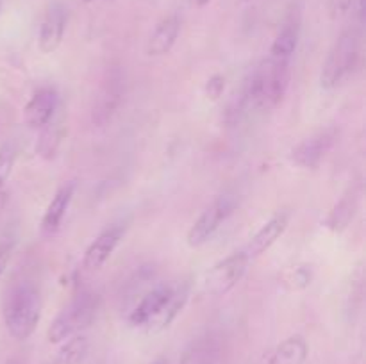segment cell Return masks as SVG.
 <instances>
[{
	"instance_id": "6da1fadb",
	"label": "cell",
	"mask_w": 366,
	"mask_h": 364,
	"mask_svg": "<svg viewBox=\"0 0 366 364\" xmlns=\"http://www.w3.org/2000/svg\"><path fill=\"white\" fill-rule=\"evenodd\" d=\"M188 284H163L147 293L138 305L129 314V323L132 327L147 330H163L181 314L188 302Z\"/></svg>"
},
{
	"instance_id": "7a4b0ae2",
	"label": "cell",
	"mask_w": 366,
	"mask_h": 364,
	"mask_svg": "<svg viewBox=\"0 0 366 364\" xmlns=\"http://www.w3.org/2000/svg\"><path fill=\"white\" fill-rule=\"evenodd\" d=\"M41 318L39 291L31 282H21L11 288L4 300V323L7 332L18 341L31 338Z\"/></svg>"
},
{
	"instance_id": "3957f363",
	"label": "cell",
	"mask_w": 366,
	"mask_h": 364,
	"mask_svg": "<svg viewBox=\"0 0 366 364\" xmlns=\"http://www.w3.org/2000/svg\"><path fill=\"white\" fill-rule=\"evenodd\" d=\"M290 61L268 56V59H264L252 75L247 96L259 109H275L285 98L290 86Z\"/></svg>"
},
{
	"instance_id": "277c9868",
	"label": "cell",
	"mask_w": 366,
	"mask_h": 364,
	"mask_svg": "<svg viewBox=\"0 0 366 364\" xmlns=\"http://www.w3.org/2000/svg\"><path fill=\"white\" fill-rule=\"evenodd\" d=\"M99 310V298L93 293H82L68 307H64L52 325L49 327L46 338L50 343H63L75 334H81L86 327L93 323Z\"/></svg>"
},
{
	"instance_id": "5b68a950",
	"label": "cell",
	"mask_w": 366,
	"mask_h": 364,
	"mask_svg": "<svg viewBox=\"0 0 366 364\" xmlns=\"http://www.w3.org/2000/svg\"><path fill=\"white\" fill-rule=\"evenodd\" d=\"M360 59V38L354 31H345L329 52L322 68V88L335 89L349 77Z\"/></svg>"
},
{
	"instance_id": "8992f818",
	"label": "cell",
	"mask_w": 366,
	"mask_h": 364,
	"mask_svg": "<svg viewBox=\"0 0 366 364\" xmlns=\"http://www.w3.org/2000/svg\"><path fill=\"white\" fill-rule=\"evenodd\" d=\"M249 261L247 253L242 250L214 264L204 277V293L211 296H222L231 291L245 275Z\"/></svg>"
},
{
	"instance_id": "52a82bcc",
	"label": "cell",
	"mask_w": 366,
	"mask_h": 364,
	"mask_svg": "<svg viewBox=\"0 0 366 364\" xmlns=\"http://www.w3.org/2000/svg\"><path fill=\"white\" fill-rule=\"evenodd\" d=\"M236 202L232 196H220L214 200L206 211L199 216V220L192 225L188 232V245L200 246L220 228V225L227 220L234 211Z\"/></svg>"
},
{
	"instance_id": "ba28073f",
	"label": "cell",
	"mask_w": 366,
	"mask_h": 364,
	"mask_svg": "<svg viewBox=\"0 0 366 364\" xmlns=\"http://www.w3.org/2000/svg\"><path fill=\"white\" fill-rule=\"evenodd\" d=\"M125 95V79L122 71L113 70L107 79L104 81L102 88H100L99 96H97L95 107H93V120L97 123L104 125L107 120H111L118 107L124 102Z\"/></svg>"
},
{
	"instance_id": "9c48e42d",
	"label": "cell",
	"mask_w": 366,
	"mask_h": 364,
	"mask_svg": "<svg viewBox=\"0 0 366 364\" xmlns=\"http://www.w3.org/2000/svg\"><path fill=\"white\" fill-rule=\"evenodd\" d=\"M336 139L335 128H325L311 138L304 139L302 143L292 150V159L302 168H317L324 161L329 150L332 148Z\"/></svg>"
},
{
	"instance_id": "30bf717a",
	"label": "cell",
	"mask_w": 366,
	"mask_h": 364,
	"mask_svg": "<svg viewBox=\"0 0 366 364\" xmlns=\"http://www.w3.org/2000/svg\"><path fill=\"white\" fill-rule=\"evenodd\" d=\"M57 106H59V96L54 88H41L31 96L24 109L25 123L31 128H43L54 120Z\"/></svg>"
},
{
	"instance_id": "8fae6325",
	"label": "cell",
	"mask_w": 366,
	"mask_h": 364,
	"mask_svg": "<svg viewBox=\"0 0 366 364\" xmlns=\"http://www.w3.org/2000/svg\"><path fill=\"white\" fill-rule=\"evenodd\" d=\"M64 31H66V11L61 4H54L46 11L39 27V50L43 54H52L54 50H57L64 38Z\"/></svg>"
},
{
	"instance_id": "7c38bea8",
	"label": "cell",
	"mask_w": 366,
	"mask_h": 364,
	"mask_svg": "<svg viewBox=\"0 0 366 364\" xmlns=\"http://www.w3.org/2000/svg\"><path fill=\"white\" fill-rule=\"evenodd\" d=\"M122 236H124V228L122 227H109L102 234L97 236V239L88 246V250L84 253V259H82V264H84L86 270H100L107 263V259L113 256Z\"/></svg>"
},
{
	"instance_id": "4fadbf2b",
	"label": "cell",
	"mask_w": 366,
	"mask_h": 364,
	"mask_svg": "<svg viewBox=\"0 0 366 364\" xmlns=\"http://www.w3.org/2000/svg\"><path fill=\"white\" fill-rule=\"evenodd\" d=\"M290 225V214L288 213H279L275 216H272L259 231L256 232L252 239H250L249 246H247L243 252L247 253L249 259H256L261 253L267 252L268 248H272V245H275L279 238L286 232Z\"/></svg>"
},
{
	"instance_id": "5bb4252c",
	"label": "cell",
	"mask_w": 366,
	"mask_h": 364,
	"mask_svg": "<svg viewBox=\"0 0 366 364\" xmlns=\"http://www.w3.org/2000/svg\"><path fill=\"white\" fill-rule=\"evenodd\" d=\"M75 184H64L63 188L57 189L56 195L50 200L49 207H46L45 214H43L41 220V231L43 234L52 236L59 231V227L63 225L64 216H66V211L70 207L71 198H74Z\"/></svg>"
},
{
	"instance_id": "9a60e30c",
	"label": "cell",
	"mask_w": 366,
	"mask_h": 364,
	"mask_svg": "<svg viewBox=\"0 0 366 364\" xmlns=\"http://www.w3.org/2000/svg\"><path fill=\"white\" fill-rule=\"evenodd\" d=\"M179 32H181V21H179V18L175 14L163 18L156 25L152 34H150L149 43H147V54L152 57H159L168 54L172 50V46L175 45V41H177Z\"/></svg>"
},
{
	"instance_id": "2e32d148",
	"label": "cell",
	"mask_w": 366,
	"mask_h": 364,
	"mask_svg": "<svg viewBox=\"0 0 366 364\" xmlns=\"http://www.w3.org/2000/svg\"><path fill=\"white\" fill-rule=\"evenodd\" d=\"M300 36V18L299 14H292L285 25L279 31L277 38L274 39L270 49V57L282 61H292V56L295 54L297 45H299Z\"/></svg>"
},
{
	"instance_id": "e0dca14e",
	"label": "cell",
	"mask_w": 366,
	"mask_h": 364,
	"mask_svg": "<svg viewBox=\"0 0 366 364\" xmlns=\"http://www.w3.org/2000/svg\"><path fill=\"white\" fill-rule=\"evenodd\" d=\"M307 343L302 335H290L279 343L264 364H306Z\"/></svg>"
},
{
	"instance_id": "ac0fdd59",
	"label": "cell",
	"mask_w": 366,
	"mask_h": 364,
	"mask_svg": "<svg viewBox=\"0 0 366 364\" xmlns=\"http://www.w3.org/2000/svg\"><path fill=\"white\" fill-rule=\"evenodd\" d=\"M218 352H220V348H218L217 339L206 335L186 350L179 364H217Z\"/></svg>"
},
{
	"instance_id": "d6986e66",
	"label": "cell",
	"mask_w": 366,
	"mask_h": 364,
	"mask_svg": "<svg viewBox=\"0 0 366 364\" xmlns=\"http://www.w3.org/2000/svg\"><path fill=\"white\" fill-rule=\"evenodd\" d=\"M56 359L50 364H81L89 352V341L84 334H75L63 341Z\"/></svg>"
},
{
	"instance_id": "ffe728a7",
	"label": "cell",
	"mask_w": 366,
	"mask_h": 364,
	"mask_svg": "<svg viewBox=\"0 0 366 364\" xmlns=\"http://www.w3.org/2000/svg\"><path fill=\"white\" fill-rule=\"evenodd\" d=\"M354 213H356V196L347 195L335 207V211L329 214L327 227L332 228V231H342V228H345L350 223V220L354 218Z\"/></svg>"
},
{
	"instance_id": "44dd1931",
	"label": "cell",
	"mask_w": 366,
	"mask_h": 364,
	"mask_svg": "<svg viewBox=\"0 0 366 364\" xmlns=\"http://www.w3.org/2000/svg\"><path fill=\"white\" fill-rule=\"evenodd\" d=\"M61 123H54V120L50 121L46 127H43V134L39 138V145H38V152L41 157H50L56 156L57 146L61 143Z\"/></svg>"
},
{
	"instance_id": "7402d4cb",
	"label": "cell",
	"mask_w": 366,
	"mask_h": 364,
	"mask_svg": "<svg viewBox=\"0 0 366 364\" xmlns=\"http://www.w3.org/2000/svg\"><path fill=\"white\" fill-rule=\"evenodd\" d=\"M14 159H16V150H14L13 143H4L0 146V188H4V184L7 182V178L11 177V171H13Z\"/></svg>"
},
{
	"instance_id": "603a6c76",
	"label": "cell",
	"mask_w": 366,
	"mask_h": 364,
	"mask_svg": "<svg viewBox=\"0 0 366 364\" xmlns=\"http://www.w3.org/2000/svg\"><path fill=\"white\" fill-rule=\"evenodd\" d=\"M311 273L306 268H295L290 270L285 277V284H288L292 289H302L310 284Z\"/></svg>"
},
{
	"instance_id": "cb8c5ba5",
	"label": "cell",
	"mask_w": 366,
	"mask_h": 364,
	"mask_svg": "<svg viewBox=\"0 0 366 364\" xmlns=\"http://www.w3.org/2000/svg\"><path fill=\"white\" fill-rule=\"evenodd\" d=\"M354 6H356V0H331L329 13L332 18H343L354 9Z\"/></svg>"
},
{
	"instance_id": "d4e9b609",
	"label": "cell",
	"mask_w": 366,
	"mask_h": 364,
	"mask_svg": "<svg viewBox=\"0 0 366 364\" xmlns=\"http://www.w3.org/2000/svg\"><path fill=\"white\" fill-rule=\"evenodd\" d=\"M224 88H225V79L222 77V75H213V77L207 81L206 93H207V96H211L213 100H217L218 96L224 93Z\"/></svg>"
},
{
	"instance_id": "484cf974",
	"label": "cell",
	"mask_w": 366,
	"mask_h": 364,
	"mask_svg": "<svg viewBox=\"0 0 366 364\" xmlns=\"http://www.w3.org/2000/svg\"><path fill=\"white\" fill-rule=\"evenodd\" d=\"M13 248H14V243L13 239H2L0 241V275L6 271L7 264H9L11 261V253H13Z\"/></svg>"
},
{
	"instance_id": "4316f807",
	"label": "cell",
	"mask_w": 366,
	"mask_h": 364,
	"mask_svg": "<svg viewBox=\"0 0 366 364\" xmlns=\"http://www.w3.org/2000/svg\"><path fill=\"white\" fill-rule=\"evenodd\" d=\"M189 2H192L193 6H197V7H204L206 4H209V0H189Z\"/></svg>"
},
{
	"instance_id": "83f0119b",
	"label": "cell",
	"mask_w": 366,
	"mask_h": 364,
	"mask_svg": "<svg viewBox=\"0 0 366 364\" xmlns=\"http://www.w3.org/2000/svg\"><path fill=\"white\" fill-rule=\"evenodd\" d=\"M152 364H168V363L164 359H157V360H154Z\"/></svg>"
},
{
	"instance_id": "f1b7e54d",
	"label": "cell",
	"mask_w": 366,
	"mask_h": 364,
	"mask_svg": "<svg viewBox=\"0 0 366 364\" xmlns=\"http://www.w3.org/2000/svg\"><path fill=\"white\" fill-rule=\"evenodd\" d=\"M6 364H20V363H18V360L16 359H11V360H7V363Z\"/></svg>"
},
{
	"instance_id": "f546056e",
	"label": "cell",
	"mask_w": 366,
	"mask_h": 364,
	"mask_svg": "<svg viewBox=\"0 0 366 364\" xmlns=\"http://www.w3.org/2000/svg\"><path fill=\"white\" fill-rule=\"evenodd\" d=\"M84 2H93V0H84Z\"/></svg>"
},
{
	"instance_id": "4dcf8cb0",
	"label": "cell",
	"mask_w": 366,
	"mask_h": 364,
	"mask_svg": "<svg viewBox=\"0 0 366 364\" xmlns=\"http://www.w3.org/2000/svg\"><path fill=\"white\" fill-rule=\"evenodd\" d=\"M242 2H249V0H242Z\"/></svg>"
},
{
	"instance_id": "1f68e13d",
	"label": "cell",
	"mask_w": 366,
	"mask_h": 364,
	"mask_svg": "<svg viewBox=\"0 0 366 364\" xmlns=\"http://www.w3.org/2000/svg\"><path fill=\"white\" fill-rule=\"evenodd\" d=\"M49 364H50V363H49Z\"/></svg>"
}]
</instances>
